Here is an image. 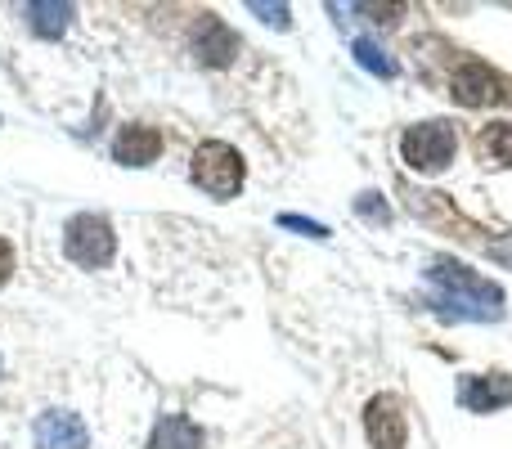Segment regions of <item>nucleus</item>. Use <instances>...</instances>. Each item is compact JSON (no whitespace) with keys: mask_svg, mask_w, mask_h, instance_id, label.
Here are the masks:
<instances>
[{"mask_svg":"<svg viewBox=\"0 0 512 449\" xmlns=\"http://www.w3.org/2000/svg\"><path fill=\"white\" fill-rule=\"evenodd\" d=\"M248 9L261 23H270V27H279V32H288L292 27V9L288 5H265V0H248Z\"/></svg>","mask_w":512,"mask_h":449,"instance_id":"obj_16","label":"nucleus"},{"mask_svg":"<svg viewBox=\"0 0 512 449\" xmlns=\"http://www.w3.org/2000/svg\"><path fill=\"white\" fill-rule=\"evenodd\" d=\"M149 449H203V427L185 414H162L149 436Z\"/></svg>","mask_w":512,"mask_h":449,"instance_id":"obj_12","label":"nucleus"},{"mask_svg":"<svg viewBox=\"0 0 512 449\" xmlns=\"http://www.w3.org/2000/svg\"><path fill=\"white\" fill-rule=\"evenodd\" d=\"M158 153H162L158 126L131 122V126H122L113 140V162H122V167H149V162H158Z\"/></svg>","mask_w":512,"mask_h":449,"instance_id":"obj_10","label":"nucleus"},{"mask_svg":"<svg viewBox=\"0 0 512 449\" xmlns=\"http://www.w3.org/2000/svg\"><path fill=\"white\" fill-rule=\"evenodd\" d=\"M454 153H459V135H454V126L441 122V117L414 122L405 135H400V158H405V167L418 171V176L445 171L454 162Z\"/></svg>","mask_w":512,"mask_h":449,"instance_id":"obj_2","label":"nucleus"},{"mask_svg":"<svg viewBox=\"0 0 512 449\" xmlns=\"http://www.w3.org/2000/svg\"><path fill=\"white\" fill-rule=\"evenodd\" d=\"M477 158L486 167H512V122L481 126L477 135Z\"/></svg>","mask_w":512,"mask_h":449,"instance_id":"obj_13","label":"nucleus"},{"mask_svg":"<svg viewBox=\"0 0 512 449\" xmlns=\"http://www.w3.org/2000/svg\"><path fill=\"white\" fill-rule=\"evenodd\" d=\"M72 14H77V9L59 5V0H27L23 5L27 27H32L36 36H45V41H59V36L72 27Z\"/></svg>","mask_w":512,"mask_h":449,"instance_id":"obj_11","label":"nucleus"},{"mask_svg":"<svg viewBox=\"0 0 512 449\" xmlns=\"http://www.w3.org/2000/svg\"><path fill=\"white\" fill-rule=\"evenodd\" d=\"M364 436H369L373 449H405L409 423H405V409H400L396 396L369 400V409H364Z\"/></svg>","mask_w":512,"mask_h":449,"instance_id":"obj_7","label":"nucleus"},{"mask_svg":"<svg viewBox=\"0 0 512 449\" xmlns=\"http://www.w3.org/2000/svg\"><path fill=\"white\" fill-rule=\"evenodd\" d=\"M32 441L36 449H90V432L68 409H45L32 427Z\"/></svg>","mask_w":512,"mask_h":449,"instance_id":"obj_9","label":"nucleus"},{"mask_svg":"<svg viewBox=\"0 0 512 449\" xmlns=\"http://www.w3.org/2000/svg\"><path fill=\"white\" fill-rule=\"evenodd\" d=\"M351 54H355V63H360L364 72H373V77H387V81L396 77V59H391L378 41H369V36H355Z\"/></svg>","mask_w":512,"mask_h":449,"instance_id":"obj_14","label":"nucleus"},{"mask_svg":"<svg viewBox=\"0 0 512 449\" xmlns=\"http://www.w3.org/2000/svg\"><path fill=\"white\" fill-rule=\"evenodd\" d=\"M427 306L441 319H468V324H499L504 319V288L481 279L463 261L432 256L427 265Z\"/></svg>","mask_w":512,"mask_h":449,"instance_id":"obj_1","label":"nucleus"},{"mask_svg":"<svg viewBox=\"0 0 512 449\" xmlns=\"http://www.w3.org/2000/svg\"><path fill=\"white\" fill-rule=\"evenodd\" d=\"M194 185L203 189V194H212V198H234L243 189V158H239V149L234 144H225V140H203L194 149Z\"/></svg>","mask_w":512,"mask_h":449,"instance_id":"obj_4","label":"nucleus"},{"mask_svg":"<svg viewBox=\"0 0 512 449\" xmlns=\"http://www.w3.org/2000/svg\"><path fill=\"white\" fill-rule=\"evenodd\" d=\"M450 95L459 99L463 108H495V104H508L512 90H508V81L490 68V63L472 59V63H463V68L454 72Z\"/></svg>","mask_w":512,"mask_h":449,"instance_id":"obj_5","label":"nucleus"},{"mask_svg":"<svg viewBox=\"0 0 512 449\" xmlns=\"http://www.w3.org/2000/svg\"><path fill=\"white\" fill-rule=\"evenodd\" d=\"M9 274H14V247H9V238H0V288L9 283Z\"/></svg>","mask_w":512,"mask_h":449,"instance_id":"obj_19","label":"nucleus"},{"mask_svg":"<svg viewBox=\"0 0 512 449\" xmlns=\"http://www.w3.org/2000/svg\"><path fill=\"white\" fill-rule=\"evenodd\" d=\"M355 212H360L369 225H391V207L382 203V194H373V189L355 198Z\"/></svg>","mask_w":512,"mask_h":449,"instance_id":"obj_15","label":"nucleus"},{"mask_svg":"<svg viewBox=\"0 0 512 449\" xmlns=\"http://www.w3.org/2000/svg\"><path fill=\"white\" fill-rule=\"evenodd\" d=\"M63 256L81 270H104L117 256V234L108 225V216L99 212H81L63 225Z\"/></svg>","mask_w":512,"mask_h":449,"instance_id":"obj_3","label":"nucleus"},{"mask_svg":"<svg viewBox=\"0 0 512 449\" xmlns=\"http://www.w3.org/2000/svg\"><path fill=\"white\" fill-rule=\"evenodd\" d=\"M189 45H194V54L207 63V68H230V63L239 59V50H243L239 32H234L225 18H216V14H198L194 18Z\"/></svg>","mask_w":512,"mask_h":449,"instance_id":"obj_6","label":"nucleus"},{"mask_svg":"<svg viewBox=\"0 0 512 449\" xmlns=\"http://www.w3.org/2000/svg\"><path fill=\"white\" fill-rule=\"evenodd\" d=\"M459 405L468 414H499L512 405V373H468L459 382Z\"/></svg>","mask_w":512,"mask_h":449,"instance_id":"obj_8","label":"nucleus"},{"mask_svg":"<svg viewBox=\"0 0 512 449\" xmlns=\"http://www.w3.org/2000/svg\"><path fill=\"white\" fill-rule=\"evenodd\" d=\"M486 256H490V261H499L504 270H512V234L490 238V243H486Z\"/></svg>","mask_w":512,"mask_h":449,"instance_id":"obj_18","label":"nucleus"},{"mask_svg":"<svg viewBox=\"0 0 512 449\" xmlns=\"http://www.w3.org/2000/svg\"><path fill=\"white\" fill-rule=\"evenodd\" d=\"M279 229H292V234H306V238H328V225L306 221V216H292V212L279 216Z\"/></svg>","mask_w":512,"mask_h":449,"instance_id":"obj_17","label":"nucleus"}]
</instances>
